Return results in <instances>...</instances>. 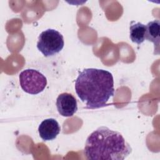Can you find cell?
<instances>
[{
  "instance_id": "cell-8",
  "label": "cell",
  "mask_w": 160,
  "mask_h": 160,
  "mask_svg": "<svg viewBox=\"0 0 160 160\" xmlns=\"http://www.w3.org/2000/svg\"><path fill=\"white\" fill-rule=\"evenodd\" d=\"M146 25L138 22L132 21L129 27V37L132 42L141 44L145 40Z\"/></svg>"
},
{
  "instance_id": "cell-4",
  "label": "cell",
  "mask_w": 160,
  "mask_h": 160,
  "mask_svg": "<svg viewBox=\"0 0 160 160\" xmlns=\"http://www.w3.org/2000/svg\"><path fill=\"white\" fill-rule=\"evenodd\" d=\"M19 83L22 89L30 94L41 92L47 85V79L38 70L27 69L20 72Z\"/></svg>"
},
{
  "instance_id": "cell-2",
  "label": "cell",
  "mask_w": 160,
  "mask_h": 160,
  "mask_svg": "<svg viewBox=\"0 0 160 160\" xmlns=\"http://www.w3.org/2000/svg\"><path fill=\"white\" fill-rule=\"evenodd\" d=\"M131 152V146L122 135L106 126L89 134L84 149L85 158L91 160H122Z\"/></svg>"
},
{
  "instance_id": "cell-7",
  "label": "cell",
  "mask_w": 160,
  "mask_h": 160,
  "mask_svg": "<svg viewBox=\"0 0 160 160\" xmlns=\"http://www.w3.org/2000/svg\"><path fill=\"white\" fill-rule=\"evenodd\" d=\"M160 21L159 19L149 22L146 25L145 39L153 42L154 51H157L156 54L159 53V30Z\"/></svg>"
},
{
  "instance_id": "cell-6",
  "label": "cell",
  "mask_w": 160,
  "mask_h": 160,
  "mask_svg": "<svg viewBox=\"0 0 160 160\" xmlns=\"http://www.w3.org/2000/svg\"><path fill=\"white\" fill-rule=\"evenodd\" d=\"M61 127L58 122L54 118L43 120L38 127V132L41 138L44 141L54 139L59 134Z\"/></svg>"
},
{
  "instance_id": "cell-3",
  "label": "cell",
  "mask_w": 160,
  "mask_h": 160,
  "mask_svg": "<svg viewBox=\"0 0 160 160\" xmlns=\"http://www.w3.org/2000/svg\"><path fill=\"white\" fill-rule=\"evenodd\" d=\"M64 45V38L61 33L54 29L42 31L38 37L37 48L45 56H52L59 53Z\"/></svg>"
},
{
  "instance_id": "cell-5",
  "label": "cell",
  "mask_w": 160,
  "mask_h": 160,
  "mask_svg": "<svg viewBox=\"0 0 160 160\" xmlns=\"http://www.w3.org/2000/svg\"><path fill=\"white\" fill-rule=\"evenodd\" d=\"M56 105L58 112L64 117L72 116L78 110L76 99L68 92L60 94L56 99Z\"/></svg>"
},
{
  "instance_id": "cell-1",
  "label": "cell",
  "mask_w": 160,
  "mask_h": 160,
  "mask_svg": "<svg viewBox=\"0 0 160 160\" xmlns=\"http://www.w3.org/2000/svg\"><path fill=\"white\" fill-rule=\"evenodd\" d=\"M74 88L78 98L86 104V108H100L114 96L113 76L107 70L86 68L79 73Z\"/></svg>"
}]
</instances>
